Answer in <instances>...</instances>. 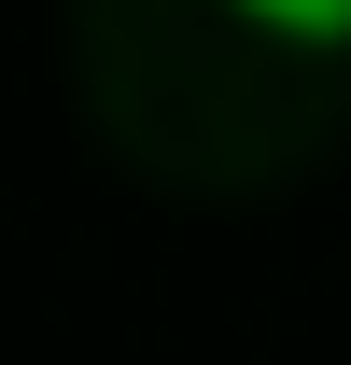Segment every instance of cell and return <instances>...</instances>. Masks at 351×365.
<instances>
[{"instance_id": "cell-1", "label": "cell", "mask_w": 351, "mask_h": 365, "mask_svg": "<svg viewBox=\"0 0 351 365\" xmlns=\"http://www.w3.org/2000/svg\"><path fill=\"white\" fill-rule=\"evenodd\" d=\"M225 14H253L281 43H351V0H225Z\"/></svg>"}]
</instances>
